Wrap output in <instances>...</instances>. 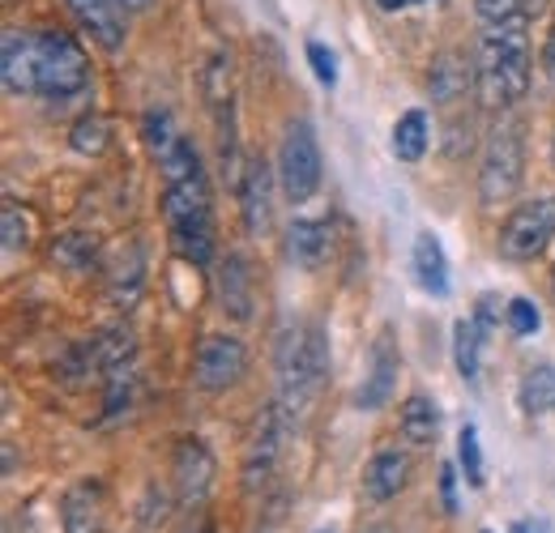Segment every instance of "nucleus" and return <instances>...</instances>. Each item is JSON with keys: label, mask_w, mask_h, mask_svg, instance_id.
Wrapping results in <instances>:
<instances>
[{"label": "nucleus", "mask_w": 555, "mask_h": 533, "mask_svg": "<svg viewBox=\"0 0 555 533\" xmlns=\"http://www.w3.org/2000/svg\"><path fill=\"white\" fill-rule=\"evenodd\" d=\"M398 372H402V354H398L393 334L385 329L372 341V367H367V376H363V385L354 393V405L359 410H380L385 401L393 398V389H398Z\"/></svg>", "instance_id": "nucleus-11"}, {"label": "nucleus", "mask_w": 555, "mask_h": 533, "mask_svg": "<svg viewBox=\"0 0 555 533\" xmlns=\"http://www.w3.org/2000/svg\"><path fill=\"white\" fill-rule=\"evenodd\" d=\"M483 533H491V530H483Z\"/></svg>", "instance_id": "nucleus-47"}, {"label": "nucleus", "mask_w": 555, "mask_h": 533, "mask_svg": "<svg viewBox=\"0 0 555 533\" xmlns=\"http://www.w3.org/2000/svg\"><path fill=\"white\" fill-rule=\"evenodd\" d=\"M552 299H555V265H552Z\"/></svg>", "instance_id": "nucleus-44"}, {"label": "nucleus", "mask_w": 555, "mask_h": 533, "mask_svg": "<svg viewBox=\"0 0 555 533\" xmlns=\"http://www.w3.org/2000/svg\"><path fill=\"white\" fill-rule=\"evenodd\" d=\"M129 13H141V9H150V0H120Z\"/></svg>", "instance_id": "nucleus-43"}, {"label": "nucleus", "mask_w": 555, "mask_h": 533, "mask_svg": "<svg viewBox=\"0 0 555 533\" xmlns=\"http://www.w3.org/2000/svg\"><path fill=\"white\" fill-rule=\"evenodd\" d=\"M214 286H218V308L222 316L231 321H253V308H257V290H253V265L248 257L231 252L218 273H214Z\"/></svg>", "instance_id": "nucleus-14"}, {"label": "nucleus", "mask_w": 555, "mask_h": 533, "mask_svg": "<svg viewBox=\"0 0 555 533\" xmlns=\"http://www.w3.org/2000/svg\"><path fill=\"white\" fill-rule=\"evenodd\" d=\"M248 372V350L244 341L231 334H209L197 346V359H193V385L202 393H227L244 380Z\"/></svg>", "instance_id": "nucleus-7"}, {"label": "nucleus", "mask_w": 555, "mask_h": 533, "mask_svg": "<svg viewBox=\"0 0 555 533\" xmlns=\"http://www.w3.org/2000/svg\"><path fill=\"white\" fill-rule=\"evenodd\" d=\"M202 94L209 107H231V56L214 52L202 68Z\"/></svg>", "instance_id": "nucleus-29"}, {"label": "nucleus", "mask_w": 555, "mask_h": 533, "mask_svg": "<svg viewBox=\"0 0 555 533\" xmlns=\"http://www.w3.org/2000/svg\"><path fill=\"white\" fill-rule=\"evenodd\" d=\"M504 312H508V303H500L495 295H479V312H475V321H479L483 329H491V325H500Z\"/></svg>", "instance_id": "nucleus-37"}, {"label": "nucleus", "mask_w": 555, "mask_h": 533, "mask_svg": "<svg viewBox=\"0 0 555 533\" xmlns=\"http://www.w3.org/2000/svg\"><path fill=\"white\" fill-rule=\"evenodd\" d=\"M141 133H145V145L154 150V158H163V154L180 141L176 125H171V112H150V116H145V125H141Z\"/></svg>", "instance_id": "nucleus-33"}, {"label": "nucleus", "mask_w": 555, "mask_h": 533, "mask_svg": "<svg viewBox=\"0 0 555 533\" xmlns=\"http://www.w3.org/2000/svg\"><path fill=\"white\" fill-rule=\"evenodd\" d=\"M270 188H274V171L266 167V158H253L240 176V213L248 235H261L270 226Z\"/></svg>", "instance_id": "nucleus-19"}, {"label": "nucleus", "mask_w": 555, "mask_h": 533, "mask_svg": "<svg viewBox=\"0 0 555 533\" xmlns=\"http://www.w3.org/2000/svg\"><path fill=\"white\" fill-rule=\"evenodd\" d=\"M73 17L81 22V30L107 48V52H120L125 48V4L120 0H69Z\"/></svg>", "instance_id": "nucleus-18"}, {"label": "nucleus", "mask_w": 555, "mask_h": 533, "mask_svg": "<svg viewBox=\"0 0 555 533\" xmlns=\"http://www.w3.org/2000/svg\"><path fill=\"white\" fill-rule=\"evenodd\" d=\"M475 94L487 112H504L513 107V94H508V77H504V61H500V43H495V30L479 35V48H475Z\"/></svg>", "instance_id": "nucleus-16"}, {"label": "nucleus", "mask_w": 555, "mask_h": 533, "mask_svg": "<svg viewBox=\"0 0 555 533\" xmlns=\"http://www.w3.org/2000/svg\"><path fill=\"white\" fill-rule=\"evenodd\" d=\"M513 533H552V530H547V521H517Z\"/></svg>", "instance_id": "nucleus-40"}, {"label": "nucleus", "mask_w": 555, "mask_h": 533, "mask_svg": "<svg viewBox=\"0 0 555 533\" xmlns=\"http://www.w3.org/2000/svg\"><path fill=\"white\" fill-rule=\"evenodd\" d=\"M286 435H291V410L286 405H270L261 414L253 440H248V453H244V486L248 491H257V486H266L274 478Z\"/></svg>", "instance_id": "nucleus-8"}, {"label": "nucleus", "mask_w": 555, "mask_h": 533, "mask_svg": "<svg viewBox=\"0 0 555 533\" xmlns=\"http://www.w3.org/2000/svg\"><path fill=\"white\" fill-rule=\"evenodd\" d=\"M321 145H317V133L308 120H291L286 133H282V145H278V184L291 205H304V200L317 197L321 188Z\"/></svg>", "instance_id": "nucleus-5"}, {"label": "nucleus", "mask_w": 555, "mask_h": 533, "mask_svg": "<svg viewBox=\"0 0 555 533\" xmlns=\"http://www.w3.org/2000/svg\"><path fill=\"white\" fill-rule=\"evenodd\" d=\"M406 482H411V453L406 448H380L363 469V495L372 504L398 499L406 491Z\"/></svg>", "instance_id": "nucleus-17"}, {"label": "nucleus", "mask_w": 555, "mask_h": 533, "mask_svg": "<svg viewBox=\"0 0 555 533\" xmlns=\"http://www.w3.org/2000/svg\"><path fill=\"white\" fill-rule=\"evenodd\" d=\"M274 372H278V405L299 414L308 401L321 393V380L330 372V341L321 325L295 321L274 341Z\"/></svg>", "instance_id": "nucleus-1"}, {"label": "nucleus", "mask_w": 555, "mask_h": 533, "mask_svg": "<svg viewBox=\"0 0 555 533\" xmlns=\"http://www.w3.org/2000/svg\"><path fill=\"white\" fill-rule=\"evenodd\" d=\"M0 81L9 94H39V35L4 30L0 39Z\"/></svg>", "instance_id": "nucleus-9"}, {"label": "nucleus", "mask_w": 555, "mask_h": 533, "mask_svg": "<svg viewBox=\"0 0 555 533\" xmlns=\"http://www.w3.org/2000/svg\"><path fill=\"white\" fill-rule=\"evenodd\" d=\"M526 26H530L526 13L491 26L495 30V43H500V61H504V77H508L513 103H521L526 90H530V35H526Z\"/></svg>", "instance_id": "nucleus-13"}, {"label": "nucleus", "mask_w": 555, "mask_h": 533, "mask_svg": "<svg viewBox=\"0 0 555 533\" xmlns=\"http://www.w3.org/2000/svg\"><path fill=\"white\" fill-rule=\"evenodd\" d=\"M398 431H402V440H406L411 448L436 444V431H440V410H436V401L423 398V393H411V398L402 401V410H398Z\"/></svg>", "instance_id": "nucleus-22"}, {"label": "nucleus", "mask_w": 555, "mask_h": 533, "mask_svg": "<svg viewBox=\"0 0 555 533\" xmlns=\"http://www.w3.org/2000/svg\"><path fill=\"white\" fill-rule=\"evenodd\" d=\"M453 491H457V473H453V466H444L440 469V495H444V508L449 512H457V495Z\"/></svg>", "instance_id": "nucleus-38"}, {"label": "nucleus", "mask_w": 555, "mask_h": 533, "mask_svg": "<svg viewBox=\"0 0 555 533\" xmlns=\"http://www.w3.org/2000/svg\"><path fill=\"white\" fill-rule=\"evenodd\" d=\"M52 261L65 269V273H86V269L99 261V239L94 235H81V231L61 235L52 244Z\"/></svg>", "instance_id": "nucleus-26"}, {"label": "nucleus", "mask_w": 555, "mask_h": 533, "mask_svg": "<svg viewBox=\"0 0 555 533\" xmlns=\"http://www.w3.org/2000/svg\"><path fill=\"white\" fill-rule=\"evenodd\" d=\"M321 533H330V530H321Z\"/></svg>", "instance_id": "nucleus-46"}, {"label": "nucleus", "mask_w": 555, "mask_h": 533, "mask_svg": "<svg viewBox=\"0 0 555 533\" xmlns=\"http://www.w3.org/2000/svg\"><path fill=\"white\" fill-rule=\"evenodd\" d=\"M61 525L65 533H103L107 525V482L103 478L73 482L61 499Z\"/></svg>", "instance_id": "nucleus-12"}, {"label": "nucleus", "mask_w": 555, "mask_h": 533, "mask_svg": "<svg viewBox=\"0 0 555 533\" xmlns=\"http://www.w3.org/2000/svg\"><path fill=\"white\" fill-rule=\"evenodd\" d=\"M547 4H552V0H521V13H526V17H539Z\"/></svg>", "instance_id": "nucleus-41"}, {"label": "nucleus", "mask_w": 555, "mask_h": 533, "mask_svg": "<svg viewBox=\"0 0 555 533\" xmlns=\"http://www.w3.org/2000/svg\"><path fill=\"white\" fill-rule=\"evenodd\" d=\"M427 141H431V125L423 112H406L398 125H393V154L402 162H418L427 154Z\"/></svg>", "instance_id": "nucleus-25"}, {"label": "nucleus", "mask_w": 555, "mask_h": 533, "mask_svg": "<svg viewBox=\"0 0 555 533\" xmlns=\"http://www.w3.org/2000/svg\"><path fill=\"white\" fill-rule=\"evenodd\" d=\"M334 252V231L321 218H295L286 231V257L299 269H321Z\"/></svg>", "instance_id": "nucleus-20"}, {"label": "nucleus", "mask_w": 555, "mask_h": 533, "mask_svg": "<svg viewBox=\"0 0 555 533\" xmlns=\"http://www.w3.org/2000/svg\"><path fill=\"white\" fill-rule=\"evenodd\" d=\"M543 68H547V77H552V86H555V35L543 43Z\"/></svg>", "instance_id": "nucleus-39"}, {"label": "nucleus", "mask_w": 555, "mask_h": 533, "mask_svg": "<svg viewBox=\"0 0 555 533\" xmlns=\"http://www.w3.org/2000/svg\"><path fill=\"white\" fill-rule=\"evenodd\" d=\"M69 145L77 150V154H86V158H99V154L112 145V129H107V120H103V116H81V120L73 125Z\"/></svg>", "instance_id": "nucleus-30"}, {"label": "nucleus", "mask_w": 555, "mask_h": 533, "mask_svg": "<svg viewBox=\"0 0 555 533\" xmlns=\"http://www.w3.org/2000/svg\"><path fill=\"white\" fill-rule=\"evenodd\" d=\"M141 269H145V261H141V248L133 244V257H129V265L125 261H116L112 265V273H107V290H112V299L120 303V308H129V303H138L141 295Z\"/></svg>", "instance_id": "nucleus-27"}, {"label": "nucleus", "mask_w": 555, "mask_h": 533, "mask_svg": "<svg viewBox=\"0 0 555 533\" xmlns=\"http://www.w3.org/2000/svg\"><path fill=\"white\" fill-rule=\"evenodd\" d=\"M475 9H479V17L487 26H500V22L521 13V0H475Z\"/></svg>", "instance_id": "nucleus-36"}, {"label": "nucleus", "mask_w": 555, "mask_h": 533, "mask_svg": "<svg viewBox=\"0 0 555 533\" xmlns=\"http://www.w3.org/2000/svg\"><path fill=\"white\" fill-rule=\"evenodd\" d=\"M526 176V136L517 120H500L483 145V162H479V200L487 209L513 200Z\"/></svg>", "instance_id": "nucleus-3"}, {"label": "nucleus", "mask_w": 555, "mask_h": 533, "mask_svg": "<svg viewBox=\"0 0 555 533\" xmlns=\"http://www.w3.org/2000/svg\"><path fill=\"white\" fill-rule=\"evenodd\" d=\"M376 4H380V9H385V13H398V9H406V4H411V0H376Z\"/></svg>", "instance_id": "nucleus-42"}, {"label": "nucleus", "mask_w": 555, "mask_h": 533, "mask_svg": "<svg viewBox=\"0 0 555 533\" xmlns=\"http://www.w3.org/2000/svg\"><path fill=\"white\" fill-rule=\"evenodd\" d=\"M457 466H462L466 482H470L475 491H483L487 466H483V444H479V427H475V422H466V427L457 431Z\"/></svg>", "instance_id": "nucleus-28"}, {"label": "nucleus", "mask_w": 555, "mask_h": 533, "mask_svg": "<svg viewBox=\"0 0 555 533\" xmlns=\"http://www.w3.org/2000/svg\"><path fill=\"white\" fill-rule=\"evenodd\" d=\"M90 86V61L81 43L65 30L39 35V94L48 103H69Z\"/></svg>", "instance_id": "nucleus-4"}, {"label": "nucleus", "mask_w": 555, "mask_h": 533, "mask_svg": "<svg viewBox=\"0 0 555 533\" xmlns=\"http://www.w3.org/2000/svg\"><path fill=\"white\" fill-rule=\"evenodd\" d=\"M214 453L206 448V440L189 435L176 444V457H171V482H176V499L180 504H202L214 486Z\"/></svg>", "instance_id": "nucleus-10"}, {"label": "nucleus", "mask_w": 555, "mask_h": 533, "mask_svg": "<svg viewBox=\"0 0 555 533\" xmlns=\"http://www.w3.org/2000/svg\"><path fill=\"white\" fill-rule=\"evenodd\" d=\"M0 239H4V252H26L30 248V218L13 200H4V209H0Z\"/></svg>", "instance_id": "nucleus-32"}, {"label": "nucleus", "mask_w": 555, "mask_h": 533, "mask_svg": "<svg viewBox=\"0 0 555 533\" xmlns=\"http://www.w3.org/2000/svg\"><path fill=\"white\" fill-rule=\"evenodd\" d=\"M308 65H312L321 86H330V90L338 86V61H334V52L325 43H308Z\"/></svg>", "instance_id": "nucleus-35"}, {"label": "nucleus", "mask_w": 555, "mask_h": 533, "mask_svg": "<svg viewBox=\"0 0 555 533\" xmlns=\"http://www.w3.org/2000/svg\"><path fill=\"white\" fill-rule=\"evenodd\" d=\"M552 167H555V136H552Z\"/></svg>", "instance_id": "nucleus-45"}, {"label": "nucleus", "mask_w": 555, "mask_h": 533, "mask_svg": "<svg viewBox=\"0 0 555 533\" xmlns=\"http://www.w3.org/2000/svg\"><path fill=\"white\" fill-rule=\"evenodd\" d=\"M517 401L526 414H552L555 410V367L552 363H539L521 376V389H517Z\"/></svg>", "instance_id": "nucleus-23"}, {"label": "nucleus", "mask_w": 555, "mask_h": 533, "mask_svg": "<svg viewBox=\"0 0 555 533\" xmlns=\"http://www.w3.org/2000/svg\"><path fill=\"white\" fill-rule=\"evenodd\" d=\"M158 167H163V176H167V184H176V180H189V176H197L202 171V158H197V150H193V141L189 136H180L163 158H158Z\"/></svg>", "instance_id": "nucleus-31"}, {"label": "nucleus", "mask_w": 555, "mask_h": 533, "mask_svg": "<svg viewBox=\"0 0 555 533\" xmlns=\"http://www.w3.org/2000/svg\"><path fill=\"white\" fill-rule=\"evenodd\" d=\"M555 239V197H534L517 205L500 226V257L504 261H534Z\"/></svg>", "instance_id": "nucleus-6"}, {"label": "nucleus", "mask_w": 555, "mask_h": 533, "mask_svg": "<svg viewBox=\"0 0 555 533\" xmlns=\"http://www.w3.org/2000/svg\"><path fill=\"white\" fill-rule=\"evenodd\" d=\"M466 90H475V61H466L453 48L431 56V65H427V94H431V103L453 107V103L466 99Z\"/></svg>", "instance_id": "nucleus-15"}, {"label": "nucleus", "mask_w": 555, "mask_h": 533, "mask_svg": "<svg viewBox=\"0 0 555 533\" xmlns=\"http://www.w3.org/2000/svg\"><path fill=\"white\" fill-rule=\"evenodd\" d=\"M202 533H209V530H202Z\"/></svg>", "instance_id": "nucleus-48"}, {"label": "nucleus", "mask_w": 555, "mask_h": 533, "mask_svg": "<svg viewBox=\"0 0 555 533\" xmlns=\"http://www.w3.org/2000/svg\"><path fill=\"white\" fill-rule=\"evenodd\" d=\"M411 269H415V282L427 295H449V257L440 248V239L431 231H423L415 239V252H411Z\"/></svg>", "instance_id": "nucleus-21"}, {"label": "nucleus", "mask_w": 555, "mask_h": 533, "mask_svg": "<svg viewBox=\"0 0 555 533\" xmlns=\"http://www.w3.org/2000/svg\"><path fill=\"white\" fill-rule=\"evenodd\" d=\"M163 213L171 226V244L189 265H209L218 244H214V209H209L206 171L167 184L163 193Z\"/></svg>", "instance_id": "nucleus-2"}, {"label": "nucleus", "mask_w": 555, "mask_h": 533, "mask_svg": "<svg viewBox=\"0 0 555 533\" xmlns=\"http://www.w3.org/2000/svg\"><path fill=\"white\" fill-rule=\"evenodd\" d=\"M479 354H483V325L479 321H457L453 325V363L462 380H479Z\"/></svg>", "instance_id": "nucleus-24"}, {"label": "nucleus", "mask_w": 555, "mask_h": 533, "mask_svg": "<svg viewBox=\"0 0 555 533\" xmlns=\"http://www.w3.org/2000/svg\"><path fill=\"white\" fill-rule=\"evenodd\" d=\"M504 321H508V329H513L517 337L539 334V325H543V316H539V308H534L530 299H508V312H504Z\"/></svg>", "instance_id": "nucleus-34"}]
</instances>
